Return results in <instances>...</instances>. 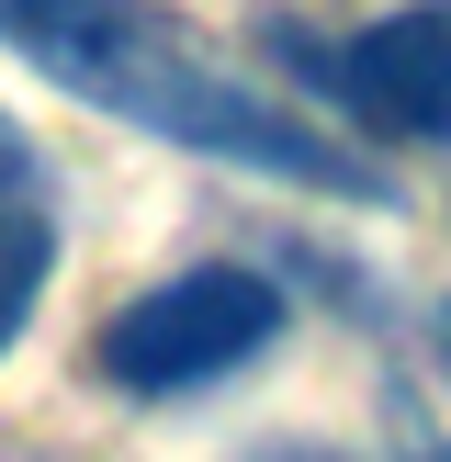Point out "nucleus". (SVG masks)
<instances>
[{"mask_svg": "<svg viewBox=\"0 0 451 462\" xmlns=\"http://www.w3.org/2000/svg\"><path fill=\"white\" fill-rule=\"evenodd\" d=\"M316 90H327L350 125L406 135V147H451V0H406V12L361 23L338 57L316 45H282Z\"/></svg>", "mask_w": 451, "mask_h": 462, "instance_id": "7ed1b4c3", "label": "nucleus"}, {"mask_svg": "<svg viewBox=\"0 0 451 462\" xmlns=\"http://www.w3.org/2000/svg\"><path fill=\"white\" fill-rule=\"evenodd\" d=\"M57 271V180L23 147V125L0 113V350L34 328V293Z\"/></svg>", "mask_w": 451, "mask_h": 462, "instance_id": "20e7f679", "label": "nucleus"}, {"mask_svg": "<svg viewBox=\"0 0 451 462\" xmlns=\"http://www.w3.org/2000/svg\"><path fill=\"white\" fill-rule=\"evenodd\" d=\"M260 462H338V451H316V440H282V451H260Z\"/></svg>", "mask_w": 451, "mask_h": 462, "instance_id": "39448f33", "label": "nucleus"}, {"mask_svg": "<svg viewBox=\"0 0 451 462\" xmlns=\"http://www.w3.org/2000/svg\"><path fill=\"white\" fill-rule=\"evenodd\" d=\"M282 338V282L248 260H203V271H170V282H147L135 305H113V328L90 338V361H102L113 395H203V383L248 373V361Z\"/></svg>", "mask_w": 451, "mask_h": 462, "instance_id": "f03ea898", "label": "nucleus"}, {"mask_svg": "<svg viewBox=\"0 0 451 462\" xmlns=\"http://www.w3.org/2000/svg\"><path fill=\"white\" fill-rule=\"evenodd\" d=\"M440 361H451V305H440Z\"/></svg>", "mask_w": 451, "mask_h": 462, "instance_id": "423d86ee", "label": "nucleus"}, {"mask_svg": "<svg viewBox=\"0 0 451 462\" xmlns=\"http://www.w3.org/2000/svg\"><path fill=\"white\" fill-rule=\"evenodd\" d=\"M0 34L57 90L102 102L113 125H147V135H170V147H192V158H226V170L293 180V192H327V203H395V180L361 147H338L327 125H305V113L260 102L248 79H226L170 12H147V0H0Z\"/></svg>", "mask_w": 451, "mask_h": 462, "instance_id": "f257e3e1", "label": "nucleus"}]
</instances>
